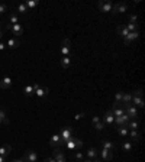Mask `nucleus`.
<instances>
[{"mask_svg": "<svg viewBox=\"0 0 145 162\" xmlns=\"http://www.w3.org/2000/svg\"><path fill=\"white\" fill-rule=\"evenodd\" d=\"M58 135H60V137H61V140H63V145H64L67 140H70V137H73V136H74V129H73L71 126L61 127Z\"/></svg>", "mask_w": 145, "mask_h": 162, "instance_id": "obj_1", "label": "nucleus"}, {"mask_svg": "<svg viewBox=\"0 0 145 162\" xmlns=\"http://www.w3.org/2000/svg\"><path fill=\"white\" fill-rule=\"evenodd\" d=\"M64 145L67 146L68 150H74V149H80V148H83L84 143H83V140H80L78 137L73 136V137H70V140H67Z\"/></svg>", "mask_w": 145, "mask_h": 162, "instance_id": "obj_2", "label": "nucleus"}, {"mask_svg": "<svg viewBox=\"0 0 145 162\" xmlns=\"http://www.w3.org/2000/svg\"><path fill=\"white\" fill-rule=\"evenodd\" d=\"M123 109H125V113L129 116L131 120H136V119H138V110H136V107H135L132 103L123 104Z\"/></svg>", "mask_w": 145, "mask_h": 162, "instance_id": "obj_3", "label": "nucleus"}, {"mask_svg": "<svg viewBox=\"0 0 145 162\" xmlns=\"http://www.w3.org/2000/svg\"><path fill=\"white\" fill-rule=\"evenodd\" d=\"M23 161L25 162H36L38 161V153L35 150H32V149H28V150H25Z\"/></svg>", "mask_w": 145, "mask_h": 162, "instance_id": "obj_4", "label": "nucleus"}, {"mask_svg": "<svg viewBox=\"0 0 145 162\" xmlns=\"http://www.w3.org/2000/svg\"><path fill=\"white\" fill-rule=\"evenodd\" d=\"M8 29H9L16 38H19V36L23 35V28H22L21 23H18V25H8Z\"/></svg>", "mask_w": 145, "mask_h": 162, "instance_id": "obj_5", "label": "nucleus"}, {"mask_svg": "<svg viewBox=\"0 0 145 162\" xmlns=\"http://www.w3.org/2000/svg\"><path fill=\"white\" fill-rule=\"evenodd\" d=\"M61 54H63V57H71V46H70V39H68V38L63 39Z\"/></svg>", "mask_w": 145, "mask_h": 162, "instance_id": "obj_6", "label": "nucleus"}, {"mask_svg": "<svg viewBox=\"0 0 145 162\" xmlns=\"http://www.w3.org/2000/svg\"><path fill=\"white\" fill-rule=\"evenodd\" d=\"M49 145H51L52 149H57V148H61V146H63V140H61V137H60L58 133H55V135L51 136V139H49Z\"/></svg>", "mask_w": 145, "mask_h": 162, "instance_id": "obj_7", "label": "nucleus"}, {"mask_svg": "<svg viewBox=\"0 0 145 162\" xmlns=\"http://www.w3.org/2000/svg\"><path fill=\"white\" fill-rule=\"evenodd\" d=\"M126 10H128V5H126V3H122V2L115 3V5H113V8H112V12H113L115 15L123 13V12H126Z\"/></svg>", "mask_w": 145, "mask_h": 162, "instance_id": "obj_8", "label": "nucleus"}, {"mask_svg": "<svg viewBox=\"0 0 145 162\" xmlns=\"http://www.w3.org/2000/svg\"><path fill=\"white\" fill-rule=\"evenodd\" d=\"M52 158L55 159V162H67V159H65V155H64V152L60 149V148H57V149H54L52 150Z\"/></svg>", "mask_w": 145, "mask_h": 162, "instance_id": "obj_9", "label": "nucleus"}, {"mask_svg": "<svg viewBox=\"0 0 145 162\" xmlns=\"http://www.w3.org/2000/svg\"><path fill=\"white\" fill-rule=\"evenodd\" d=\"M97 8H99L100 12L107 13V12H112L113 3H112V2H99V3H97Z\"/></svg>", "mask_w": 145, "mask_h": 162, "instance_id": "obj_10", "label": "nucleus"}, {"mask_svg": "<svg viewBox=\"0 0 145 162\" xmlns=\"http://www.w3.org/2000/svg\"><path fill=\"white\" fill-rule=\"evenodd\" d=\"M110 113L113 114V117H119V116L125 114V109L120 107V104L113 103V106H112V109H110Z\"/></svg>", "mask_w": 145, "mask_h": 162, "instance_id": "obj_11", "label": "nucleus"}, {"mask_svg": "<svg viewBox=\"0 0 145 162\" xmlns=\"http://www.w3.org/2000/svg\"><path fill=\"white\" fill-rule=\"evenodd\" d=\"M129 116L125 113V114H122V116H119V117H115V123L118 124V126H126L128 123H129Z\"/></svg>", "mask_w": 145, "mask_h": 162, "instance_id": "obj_12", "label": "nucleus"}, {"mask_svg": "<svg viewBox=\"0 0 145 162\" xmlns=\"http://www.w3.org/2000/svg\"><path fill=\"white\" fill-rule=\"evenodd\" d=\"M138 38H139V32H138V31L129 32V35H128L126 38H123V44H125V45H131V42L135 41V39H138Z\"/></svg>", "mask_w": 145, "mask_h": 162, "instance_id": "obj_13", "label": "nucleus"}, {"mask_svg": "<svg viewBox=\"0 0 145 162\" xmlns=\"http://www.w3.org/2000/svg\"><path fill=\"white\" fill-rule=\"evenodd\" d=\"M18 46H21V42H19V39H16V38H10V39H8V42H6V48L16 49Z\"/></svg>", "mask_w": 145, "mask_h": 162, "instance_id": "obj_14", "label": "nucleus"}, {"mask_svg": "<svg viewBox=\"0 0 145 162\" xmlns=\"http://www.w3.org/2000/svg\"><path fill=\"white\" fill-rule=\"evenodd\" d=\"M99 155H100L102 159H104V161H110V159L113 158V152H110V150H107V149H103V148H102V150H99Z\"/></svg>", "mask_w": 145, "mask_h": 162, "instance_id": "obj_15", "label": "nucleus"}, {"mask_svg": "<svg viewBox=\"0 0 145 162\" xmlns=\"http://www.w3.org/2000/svg\"><path fill=\"white\" fill-rule=\"evenodd\" d=\"M12 78L10 77H3L2 78V81H0V88H3V90H6V88H9L10 85H12Z\"/></svg>", "mask_w": 145, "mask_h": 162, "instance_id": "obj_16", "label": "nucleus"}, {"mask_svg": "<svg viewBox=\"0 0 145 162\" xmlns=\"http://www.w3.org/2000/svg\"><path fill=\"white\" fill-rule=\"evenodd\" d=\"M60 65L64 68V70H68L71 67V57H63L61 61H60Z\"/></svg>", "mask_w": 145, "mask_h": 162, "instance_id": "obj_17", "label": "nucleus"}, {"mask_svg": "<svg viewBox=\"0 0 145 162\" xmlns=\"http://www.w3.org/2000/svg\"><path fill=\"white\" fill-rule=\"evenodd\" d=\"M116 32H118V35L122 36V38H126V36L129 35V32H128V29L125 28V25H119V26L116 28Z\"/></svg>", "mask_w": 145, "mask_h": 162, "instance_id": "obj_18", "label": "nucleus"}, {"mask_svg": "<svg viewBox=\"0 0 145 162\" xmlns=\"http://www.w3.org/2000/svg\"><path fill=\"white\" fill-rule=\"evenodd\" d=\"M48 93H49L48 87H39V88H38V90L35 91V94H36L38 97H41V98L47 97V96H48Z\"/></svg>", "mask_w": 145, "mask_h": 162, "instance_id": "obj_19", "label": "nucleus"}, {"mask_svg": "<svg viewBox=\"0 0 145 162\" xmlns=\"http://www.w3.org/2000/svg\"><path fill=\"white\" fill-rule=\"evenodd\" d=\"M132 104L135 106V107H144L145 106V101H144V98L142 97H133L132 96Z\"/></svg>", "mask_w": 145, "mask_h": 162, "instance_id": "obj_20", "label": "nucleus"}, {"mask_svg": "<svg viewBox=\"0 0 145 162\" xmlns=\"http://www.w3.org/2000/svg\"><path fill=\"white\" fill-rule=\"evenodd\" d=\"M103 120H104L103 123H106V124H113V122H115V117H113V114L110 113V110L104 113V116H103Z\"/></svg>", "mask_w": 145, "mask_h": 162, "instance_id": "obj_21", "label": "nucleus"}, {"mask_svg": "<svg viewBox=\"0 0 145 162\" xmlns=\"http://www.w3.org/2000/svg\"><path fill=\"white\" fill-rule=\"evenodd\" d=\"M0 120H2V123H3V124H9V123H10L9 116H8V113H6V110H5V109H0Z\"/></svg>", "mask_w": 145, "mask_h": 162, "instance_id": "obj_22", "label": "nucleus"}, {"mask_svg": "<svg viewBox=\"0 0 145 162\" xmlns=\"http://www.w3.org/2000/svg\"><path fill=\"white\" fill-rule=\"evenodd\" d=\"M102 146H103V149H107L110 152H113L115 148H116V145L113 142H109V140H102Z\"/></svg>", "mask_w": 145, "mask_h": 162, "instance_id": "obj_23", "label": "nucleus"}, {"mask_svg": "<svg viewBox=\"0 0 145 162\" xmlns=\"http://www.w3.org/2000/svg\"><path fill=\"white\" fill-rule=\"evenodd\" d=\"M10 150H12L10 145H3L2 148H0V156H9Z\"/></svg>", "mask_w": 145, "mask_h": 162, "instance_id": "obj_24", "label": "nucleus"}, {"mask_svg": "<svg viewBox=\"0 0 145 162\" xmlns=\"http://www.w3.org/2000/svg\"><path fill=\"white\" fill-rule=\"evenodd\" d=\"M129 103H132V94H131V93H123L120 106H123V104H129Z\"/></svg>", "mask_w": 145, "mask_h": 162, "instance_id": "obj_25", "label": "nucleus"}, {"mask_svg": "<svg viewBox=\"0 0 145 162\" xmlns=\"http://www.w3.org/2000/svg\"><path fill=\"white\" fill-rule=\"evenodd\" d=\"M126 127H128V130H138L139 122L138 120H129V123L126 124Z\"/></svg>", "mask_w": 145, "mask_h": 162, "instance_id": "obj_26", "label": "nucleus"}, {"mask_svg": "<svg viewBox=\"0 0 145 162\" xmlns=\"http://www.w3.org/2000/svg\"><path fill=\"white\" fill-rule=\"evenodd\" d=\"M23 94H25L26 97H32V96L35 94V90H34V87H32V85H26V87L23 88Z\"/></svg>", "mask_w": 145, "mask_h": 162, "instance_id": "obj_27", "label": "nucleus"}, {"mask_svg": "<svg viewBox=\"0 0 145 162\" xmlns=\"http://www.w3.org/2000/svg\"><path fill=\"white\" fill-rule=\"evenodd\" d=\"M128 135H129V136H131V139H132V140H135V142H139V140H141V135L138 133V130H131Z\"/></svg>", "mask_w": 145, "mask_h": 162, "instance_id": "obj_28", "label": "nucleus"}, {"mask_svg": "<svg viewBox=\"0 0 145 162\" xmlns=\"http://www.w3.org/2000/svg\"><path fill=\"white\" fill-rule=\"evenodd\" d=\"M99 155V149H96V148H90L89 150H87V156H89V159H93V158H96Z\"/></svg>", "mask_w": 145, "mask_h": 162, "instance_id": "obj_29", "label": "nucleus"}, {"mask_svg": "<svg viewBox=\"0 0 145 162\" xmlns=\"http://www.w3.org/2000/svg\"><path fill=\"white\" fill-rule=\"evenodd\" d=\"M118 129V133L120 135V136H128V133H129V130H128V127L126 126H119V127H116Z\"/></svg>", "mask_w": 145, "mask_h": 162, "instance_id": "obj_30", "label": "nucleus"}, {"mask_svg": "<svg viewBox=\"0 0 145 162\" xmlns=\"http://www.w3.org/2000/svg\"><path fill=\"white\" fill-rule=\"evenodd\" d=\"M18 12H19V13H22V15H25V13H28V12H29V9L26 8V5H25V3H19V5H18Z\"/></svg>", "mask_w": 145, "mask_h": 162, "instance_id": "obj_31", "label": "nucleus"}, {"mask_svg": "<svg viewBox=\"0 0 145 162\" xmlns=\"http://www.w3.org/2000/svg\"><path fill=\"white\" fill-rule=\"evenodd\" d=\"M38 3H39L38 0H28V2H26L25 5H26V8H28V9H35V8L38 6Z\"/></svg>", "mask_w": 145, "mask_h": 162, "instance_id": "obj_32", "label": "nucleus"}, {"mask_svg": "<svg viewBox=\"0 0 145 162\" xmlns=\"http://www.w3.org/2000/svg\"><path fill=\"white\" fill-rule=\"evenodd\" d=\"M9 23H12V25H18V23H19V18H18L16 13H12V15L9 16Z\"/></svg>", "mask_w": 145, "mask_h": 162, "instance_id": "obj_33", "label": "nucleus"}, {"mask_svg": "<svg viewBox=\"0 0 145 162\" xmlns=\"http://www.w3.org/2000/svg\"><path fill=\"white\" fill-rule=\"evenodd\" d=\"M125 28L128 29V32H135V31H138V23H128V25H125Z\"/></svg>", "mask_w": 145, "mask_h": 162, "instance_id": "obj_34", "label": "nucleus"}, {"mask_svg": "<svg viewBox=\"0 0 145 162\" xmlns=\"http://www.w3.org/2000/svg\"><path fill=\"white\" fill-rule=\"evenodd\" d=\"M122 149L126 150V152H131V150H132V143H131V142H123V143H122Z\"/></svg>", "mask_w": 145, "mask_h": 162, "instance_id": "obj_35", "label": "nucleus"}, {"mask_svg": "<svg viewBox=\"0 0 145 162\" xmlns=\"http://www.w3.org/2000/svg\"><path fill=\"white\" fill-rule=\"evenodd\" d=\"M122 96H123L122 91H118V93L115 94V103H116V104H120V101H122Z\"/></svg>", "mask_w": 145, "mask_h": 162, "instance_id": "obj_36", "label": "nucleus"}, {"mask_svg": "<svg viewBox=\"0 0 145 162\" xmlns=\"http://www.w3.org/2000/svg\"><path fill=\"white\" fill-rule=\"evenodd\" d=\"M133 97H144V93H142V88H136L135 91H132L131 93Z\"/></svg>", "mask_w": 145, "mask_h": 162, "instance_id": "obj_37", "label": "nucleus"}, {"mask_svg": "<svg viewBox=\"0 0 145 162\" xmlns=\"http://www.w3.org/2000/svg\"><path fill=\"white\" fill-rule=\"evenodd\" d=\"M74 159L78 161V162H83V161H84V155H83L81 152H76V153H74Z\"/></svg>", "mask_w": 145, "mask_h": 162, "instance_id": "obj_38", "label": "nucleus"}, {"mask_svg": "<svg viewBox=\"0 0 145 162\" xmlns=\"http://www.w3.org/2000/svg\"><path fill=\"white\" fill-rule=\"evenodd\" d=\"M93 126H94V129H96V130H99V132L104 129V123H103L102 120H100V122H97V123H96V124H93Z\"/></svg>", "mask_w": 145, "mask_h": 162, "instance_id": "obj_39", "label": "nucleus"}, {"mask_svg": "<svg viewBox=\"0 0 145 162\" xmlns=\"http://www.w3.org/2000/svg\"><path fill=\"white\" fill-rule=\"evenodd\" d=\"M6 12H8V5L0 3V15H3V13H6Z\"/></svg>", "mask_w": 145, "mask_h": 162, "instance_id": "obj_40", "label": "nucleus"}, {"mask_svg": "<svg viewBox=\"0 0 145 162\" xmlns=\"http://www.w3.org/2000/svg\"><path fill=\"white\" fill-rule=\"evenodd\" d=\"M138 21V15H131L129 16V23H136Z\"/></svg>", "mask_w": 145, "mask_h": 162, "instance_id": "obj_41", "label": "nucleus"}, {"mask_svg": "<svg viewBox=\"0 0 145 162\" xmlns=\"http://www.w3.org/2000/svg\"><path fill=\"white\" fill-rule=\"evenodd\" d=\"M83 117H84V113H77V114L74 116V119H76V120H78V119H83Z\"/></svg>", "mask_w": 145, "mask_h": 162, "instance_id": "obj_42", "label": "nucleus"}, {"mask_svg": "<svg viewBox=\"0 0 145 162\" xmlns=\"http://www.w3.org/2000/svg\"><path fill=\"white\" fill-rule=\"evenodd\" d=\"M91 122H93V124H96L97 122H100V117H99V116H93V119H91Z\"/></svg>", "mask_w": 145, "mask_h": 162, "instance_id": "obj_43", "label": "nucleus"}, {"mask_svg": "<svg viewBox=\"0 0 145 162\" xmlns=\"http://www.w3.org/2000/svg\"><path fill=\"white\" fill-rule=\"evenodd\" d=\"M42 162H55V159H54V158H45Z\"/></svg>", "mask_w": 145, "mask_h": 162, "instance_id": "obj_44", "label": "nucleus"}, {"mask_svg": "<svg viewBox=\"0 0 145 162\" xmlns=\"http://www.w3.org/2000/svg\"><path fill=\"white\" fill-rule=\"evenodd\" d=\"M5 49H6V44L0 42V51H5Z\"/></svg>", "mask_w": 145, "mask_h": 162, "instance_id": "obj_45", "label": "nucleus"}, {"mask_svg": "<svg viewBox=\"0 0 145 162\" xmlns=\"http://www.w3.org/2000/svg\"><path fill=\"white\" fill-rule=\"evenodd\" d=\"M32 87H34V90H35V91H36V90H38V88H39V87H41V84H38V83H35V84H34V85H32Z\"/></svg>", "mask_w": 145, "mask_h": 162, "instance_id": "obj_46", "label": "nucleus"}, {"mask_svg": "<svg viewBox=\"0 0 145 162\" xmlns=\"http://www.w3.org/2000/svg\"><path fill=\"white\" fill-rule=\"evenodd\" d=\"M0 162H8V156H0Z\"/></svg>", "mask_w": 145, "mask_h": 162, "instance_id": "obj_47", "label": "nucleus"}, {"mask_svg": "<svg viewBox=\"0 0 145 162\" xmlns=\"http://www.w3.org/2000/svg\"><path fill=\"white\" fill-rule=\"evenodd\" d=\"M12 162H25L23 159H15V161H12Z\"/></svg>", "mask_w": 145, "mask_h": 162, "instance_id": "obj_48", "label": "nucleus"}, {"mask_svg": "<svg viewBox=\"0 0 145 162\" xmlns=\"http://www.w3.org/2000/svg\"><path fill=\"white\" fill-rule=\"evenodd\" d=\"M2 38H3V31L0 29V39H2Z\"/></svg>", "mask_w": 145, "mask_h": 162, "instance_id": "obj_49", "label": "nucleus"}, {"mask_svg": "<svg viewBox=\"0 0 145 162\" xmlns=\"http://www.w3.org/2000/svg\"><path fill=\"white\" fill-rule=\"evenodd\" d=\"M83 162H93V161H91V159H84Z\"/></svg>", "mask_w": 145, "mask_h": 162, "instance_id": "obj_50", "label": "nucleus"}, {"mask_svg": "<svg viewBox=\"0 0 145 162\" xmlns=\"http://www.w3.org/2000/svg\"><path fill=\"white\" fill-rule=\"evenodd\" d=\"M93 162H102V161H93Z\"/></svg>", "mask_w": 145, "mask_h": 162, "instance_id": "obj_51", "label": "nucleus"}, {"mask_svg": "<svg viewBox=\"0 0 145 162\" xmlns=\"http://www.w3.org/2000/svg\"><path fill=\"white\" fill-rule=\"evenodd\" d=\"M2 124H3V123H2V120H0V126H2Z\"/></svg>", "mask_w": 145, "mask_h": 162, "instance_id": "obj_52", "label": "nucleus"}, {"mask_svg": "<svg viewBox=\"0 0 145 162\" xmlns=\"http://www.w3.org/2000/svg\"><path fill=\"white\" fill-rule=\"evenodd\" d=\"M0 26H2V22H0Z\"/></svg>", "mask_w": 145, "mask_h": 162, "instance_id": "obj_53", "label": "nucleus"}]
</instances>
